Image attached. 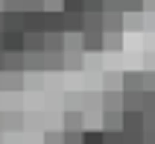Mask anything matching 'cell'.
I'll return each mask as SVG.
<instances>
[{"label": "cell", "mask_w": 155, "mask_h": 144, "mask_svg": "<svg viewBox=\"0 0 155 144\" xmlns=\"http://www.w3.org/2000/svg\"><path fill=\"white\" fill-rule=\"evenodd\" d=\"M3 53H24V33L3 30Z\"/></svg>", "instance_id": "1"}, {"label": "cell", "mask_w": 155, "mask_h": 144, "mask_svg": "<svg viewBox=\"0 0 155 144\" xmlns=\"http://www.w3.org/2000/svg\"><path fill=\"white\" fill-rule=\"evenodd\" d=\"M120 112H140L143 109V91H123L120 94Z\"/></svg>", "instance_id": "2"}, {"label": "cell", "mask_w": 155, "mask_h": 144, "mask_svg": "<svg viewBox=\"0 0 155 144\" xmlns=\"http://www.w3.org/2000/svg\"><path fill=\"white\" fill-rule=\"evenodd\" d=\"M24 53H44V33H24Z\"/></svg>", "instance_id": "3"}, {"label": "cell", "mask_w": 155, "mask_h": 144, "mask_svg": "<svg viewBox=\"0 0 155 144\" xmlns=\"http://www.w3.org/2000/svg\"><path fill=\"white\" fill-rule=\"evenodd\" d=\"M64 50V33H44V53H61Z\"/></svg>", "instance_id": "4"}, {"label": "cell", "mask_w": 155, "mask_h": 144, "mask_svg": "<svg viewBox=\"0 0 155 144\" xmlns=\"http://www.w3.org/2000/svg\"><path fill=\"white\" fill-rule=\"evenodd\" d=\"M79 41H82V50H103V33L85 30V33L79 35Z\"/></svg>", "instance_id": "5"}, {"label": "cell", "mask_w": 155, "mask_h": 144, "mask_svg": "<svg viewBox=\"0 0 155 144\" xmlns=\"http://www.w3.org/2000/svg\"><path fill=\"white\" fill-rule=\"evenodd\" d=\"M120 33L123 30V15L120 12H103V33Z\"/></svg>", "instance_id": "6"}, {"label": "cell", "mask_w": 155, "mask_h": 144, "mask_svg": "<svg viewBox=\"0 0 155 144\" xmlns=\"http://www.w3.org/2000/svg\"><path fill=\"white\" fill-rule=\"evenodd\" d=\"M64 33L82 35V12H64Z\"/></svg>", "instance_id": "7"}, {"label": "cell", "mask_w": 155, "mask_h": 144, "mask_svg": "<svg viewBox=\"0 0 155 144\" xmlns=\"http://www.w3.org/2000/svg\"><path fill=\"white\" fill-rule=\"evenodd\" d=\"M123 88L126 91H143V74H126L123 76Z\"/></svg>", "instance_id": "8"}, {"label": "cell", "mask_w": 155, "mask_h": 144, "mask_svg": "<svg viewBox=\"0 0 155 144\" xmlns=\"http://www.w3.org/2000/svg\"><path fill=\"white\" fill-rule=\"evenodd\" d=\"M61 12H85V0H64Z\"/></svg>", "instance_id": "9"}, {"label": "cell", "mask_w": 155, "mask_h": 144, "mask_svg": "<svg viewBox=\"0 0 155 144\" xmlns=\"http://www.w3.org/2000/svg\"><path fill=\"white\" fill-rule=\"evenodd\" d=\"M105 144H126V135H123V129H117V132H103Z\"/></svg>", "instance_id": "10"}, {"label": "cell", "mask_w": 155, "mask_h": 144, "mask_svg": "<svg viewBox=\"0 0 155 144\" xmlns=\"http://www.w3.org/2000/svg\"><path fill=\"white\" fill-rule=\"evenodd\" d=\"M82 144H105L103 132H82Z\"/></svg>", "instance_id": "11"}, {"label": "cell", "mask_w": 155, "mask_h": 144, "mask_svg": "<svg viewBox=\"0 0 155 144\" xmlns=\"http://www.w3.org/2000/svg\"><path fill=\"white\" fill-rule=\"evenodd\" d=\"M143 0H123V12H140Z\"/></svg>", "instance_id": "12"}, {"label": "cell", "mask_w": 155, "mask_h": 144, "mask_svg": "<svg viewBox=\"0 0 155 144\" xmlns=\"http://www.w3.org/2000/svg\"><path fill=\"white\" fill-rule=\"evenodd\" d=\"M68 129H79V112H70L68 115Z\"/></svg>", "instance_id": "13"}, {"label": "cell", "mask_w": 155, "mask_h": 144, "mask_svg": "<svg viewBox=\"0 0 155 144\" xmlns=\"http://www.w3.org/2000/svg\"><path fill=\"white\" fill-rule=\"evenodd\" d=\"M0 71H3V53H0Z\"/></svg>", "instance_id": "14"}]
</instances>
